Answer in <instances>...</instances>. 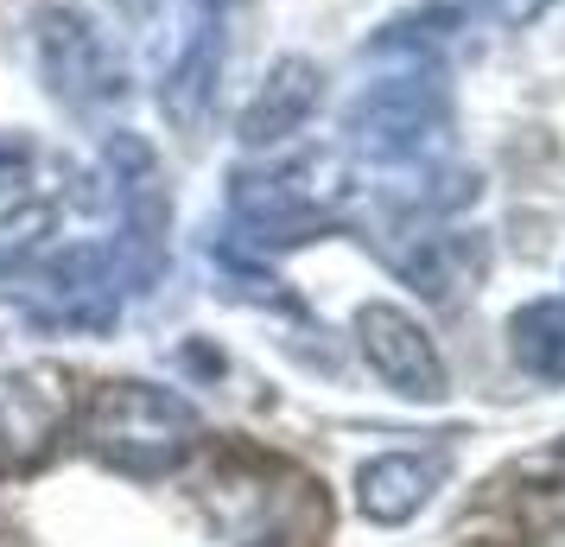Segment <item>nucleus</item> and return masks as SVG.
<instances>
[{"instance_id": "3", "label": "nucleus", "mask_w": 565, "mask_h": 547, "mask_svg": "<svg viewBox=\"0 0 565 547\" xmlns=\"http://www.w3.org/2000/svg\"><path fill=\"white\" fill-rule=\"evenodd\" d=\"M343 134L362 159H375L387 172H419L438 166L451 140V90L433 64L407 57L401 71H387L343 108Z\"/></svg>"}, {"instance_id": "14", "label": "nucleus", "mask_w": 565, "mask_h": 547, "mask_svg": "<svg viewBox=\"0 0 565 547\" xmlns=\"http://www.w3.org/2000/svg\"><path fill=\"white\" fill-rule=\"evenodd\" d=\"M52 230H57V204H20L13 217H0V281L7 274H20L32 261L52 249Z\"/></svg>"}, {"instance_id": "4", "label": "nucleus", "mask_w": 565, "mask_h": 547, "mask_svg": "<svg viewBox=\"0 0 565 547\" xmlns=\"http://www.w3.org/2000/svg\"><path fill=\"white\" fill-rule=\"evenodd\" d=\"M7 281L26 299L32 325H45V332H89V338L115 332L121 293H134L115 242H71V249L52 242L32 267L7 274Z\"/></svg>"}, {"instance_id": "19", "label": "nucleus", "mask_w": 565, "mask_h": 547, "mask_svg": "<svg viewBox=\"0 0 565 547\" xmlns=\"http://www.w3.org/2000/svg\"><path fill=\"white\" fill-rule=\"evenodd\" d=\"M0 477H7V459H0Z\"/></svg>"}, {"instance_id": "9", "label": "nucleus", "mask_w": 565, "mask_h": 547, "mask_svg": "<svg viewBox=\"0 0 565 547\" xmlns=\"http://www.w3.org/2000/svg\"><path fill=\"white\" fill-rule=\"evenodd\" d=\"M324 103V77L311 57H280L267 83L255 90V103L242 108V147H286L292 134L306 128Z\"/></svg>"}, {"instance_id": "16", "label": "nucleus", "mask_w": 565, "mask_h": 547, "mask_svg": "<svg viewBox=\"0 0 565 547\" xmlns=\"http://www.w3.org/2000/svg\"><path fill=\"white\" fill-rule=\"evenodd\" d=\"M477 20H489V27H534V20H546L559 0H463Z\"/></svg>"}, {"instance_id": "17", "label": "nucleus", "mask_w": 565, "mask_h": 547, "mask_svg": "<svg viewBox=\"0 0 565 547\" xmlns=\"http://www.w3.org/2000/svg\"><path fill=\"white\" fill-rule=\"evenodd\" d=\"M32 140L26 134H0V191H20L26 185V172H32Z\"/></svg>"}, {"instance_id": "5", "label": "nucleus", "mask_w": 565, "mask_h": 547, "mask_svg": "<svg viewBox=\"0 0 565 547\" xmlns=\"http://www.w3.org/2000/svg\"><path fill=\"white\" fill-rule=\"evenodd\" d=\"M32 39H39V71L52 83V96L77 108L121 96V57L108 45V32L96 20H83L77 7H39Z\"/></svg>"}, {"instance_id": "18", "label": "nucleus", "mask_w": 565, "mask_h": 547, "mask_svg": "<svg viewBox=\"0 0 565 547\" xmlns=\"http://www.w3.org/2000/svg\"><path fill=\"white\" fill-rule=\"evenodd\" d=\"M128 7H153V0H128Z\"/></svg>"}, {"instance_id": "2", "label": "nucleus", "mask_w": 565, "mask_h": 547, "mask_svg": "<svg viewBox=\"0 0 565 547\" xmlns=\"http://www.w3.org/2000/svg\"><path fill=\"white\" fill-rule=\"evenodd\" d=\"M356 198L343 154H292L267 166H242L230 179V217L248 249H292L306 235L331 230Z\"/></svg>"}, {"instance_id": "1", "label": "nucleus", "mask_w": 565, "mask_h": 547, "mask_svg": "<svg viewBox=\"0 0 565 547\" xmlns=\"http://www.w3.org/2000/svg\"><path fill=\"white\" fill-rule=\"evenodd\" d=\"M77 440L121 477H172L204 445V420L184 395L159 382H103L77 414Z\"/></svg>"}, {"instance_id": "10", "label": "nucleus", "mask_w": 565, "mask_h": 547, "mask_svg": "<svg viewBox=\"0 0 565 547\" xmlns=\"http://www.w3.org/2000/svg\"><path fill=\"white\" fill-rule=\"evenodd\" d=\"M438 484H445L438 452H382V459H369L356 471V509L369 522H382V528H401L433 503Z\"/></svg>"}, {"instance_id": "8", "label": "nucleus", "mask_w": 565, "mask_h": 547, "mask_svg": "<svg viewBox=\"0 0 565 547\" xmlns=\"http://www.w3.org/2000/svg\"><path fill=\"white\" fill-rule=\"evenodd\" d=\"M71 420V382L57 369H26L0 382V459L7 471H26L45 459V445Z\"/></svg>"}, {"instance_id": "6", "label": "nucleus", "mask_w": 565, "mask_h": 547, "mask_svg": "<svg viewBox=\"0 0 565 547\" xmlns=\"http://www.w3.org/2000/svg\"><path fill=\"white\" fill-rule=\"evenodd\" d=\"M223 64H230V0H191L166 83H159V108L172 128H204V115L216 108V90H223Z\"/></svg>"}, {"instance_id": "13", "label": "nucleus", "mask_w": 565, "mask_h": 547, "mask_svg": "<svg viewBox=\"0 0 565 547\" xmlns=\"http://www.w3.org/2000/svg\"><path fill=\"white\" fill-rule=\"evenodd\" d=\"M204 255H210V267H216V287L230 293V299H248V306H292L286 281L267 261L248 255V242H210Z\"/></svg>"}, {"instance_id": "15", "label": "nucleus", "mask_w": 565, "mask_h": 547, "mask_svg": "<svg viewBox=\"0 0 565 547\" xmlns=\"http://www.w3.org/2000/svg\"><path fill=\"white\" fill-rule=\"evenodd\" d=\"M527 547H565V491L527 503Z\"/></svg>"}, {"instance_id": "12", "label": "nucleus", "mask_w": 565, "mask_h": 547, "mask_svg": "<svg viewBox=\"0 0 565 547\" xmlns=\"http://www.w3.org/2000/svg\"><path fill=\"white\" fill-rule=\"evenodd\" d=\"M509 350L534 382H565V293L527 299L509 318Z\"/></svg>"}, {"instance_id": "11", "label": "nucleus", "mask_w": 565, "mask_h": 547, "mask_svg": "<svg viewBox=\"0 0 565 547\" xmlns=\"http://www.w3.org/2000/svg\"><path fill=\"white\" fill-rule=\"evenodd\" d=\"M387 261H394L413 287L426 293V299H451L463 281H477V274H483V255H477L463 235L433 230V223L407 230V249H387Z\"/></svg>"}, {"instance_id": "7", "label": "nucleus", "mask_w": 565, "mask_h": 547, "mask_svg": "<svg viewBox=\"0 0 565 547\" xmlns=\"http://www.w3.org/2000/svg\"><path fill=\"white\" fill-rule=\"evenodd\" d=\"M356 344L369 369L382 376L394 395H407V401H445L451 395V376H445V357H438V344L426 338V325L401 306H387V299H369L356 306Z\"/></svg>"}]
</instances>
